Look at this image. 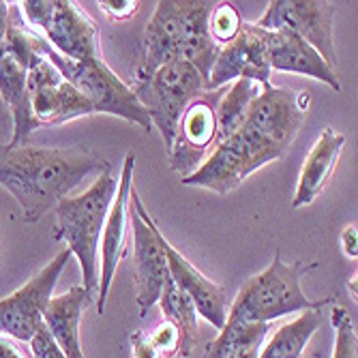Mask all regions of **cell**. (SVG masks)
I'll return each instance as SVG.
<instances>
[{"mask_svg": "<svg viewBox=\"0 0 358 358\" xmlns=\"http://www.w3.org/2000/svg\"><path fill=\"white\" fill-rule=\"evenodd\" d=\"M99 7L110 20H118V22L131 20L140 11L138 0H101Z\"/></svg>", "mask_w": 358, "mask_h": 358, "instance_id": "f1b7e54d", "label": "cell"}, {"mask_svg": "<svg viewBox=\"0 0 358 358\" xmlns=\"http://www.w3.org/2000/svg\"><path fill=\"white\" fill-rule=\"evenodd\" d=\"M313 268H317V262L307 264L299 259L294 264H285L281 253L275 251L271 266L243 283L232 307H227V320L247 324H273L287 313H303L309 309L335 305L337 296H327L322 301H309L305 296L301 279Z\"/></svg>", "mask_w": 358, "mask_h": 358, "instance_id": "3957f363", "label": "cell"}, {"mask_svg": "<svg viewBox=\"0 0 358 358\" xmlns=\"http://www.w3.org/2000/svg\"><path fill=\"white\" fill-rule=\"evenodd\" d=\"M131 227H134V259H136V296L140 317L159 303L166 281L170 279L168 259L161 247V232L148 215L136 189L131 191Z\"/></svg>", "mask_w": 358, "mask_h": 358, "instance_id": "8fae6325", "label": "cell"}, {"mask_svg": "<svg viewBox=\"0 0 358 358\" xmlns=\"http://www.w3.org/2000/svg\"><path fill=\"white\" fill-rule=\"evenodd\" d=\"M271 331V324H247V322H225V327L206 345L204 358H230L245 345L264 343Z\"/></svg>", "mask_w": 358, "mask_h": 358, "instance_id": "cb8c5ba5", "label": "cell"}, {"mask_svg": "<svg viewBox=\"0 0 358 358\" xmlns=\"http://www.w3.org/2000/svg\"><path fill=\"white\" fill-rule=\"evenodd\" d=\"M131 88L140 106L146 110L152 127H157L164 138L166 152H170L178 122L189 103L206 90V80L193 64L185 60H172L159 67L146 82Z\"/></svg>", "mask_w": 358, "mask_h": 358, "instance_id": "ba28073f", "label": "cell"}, {"mask_svg": "<svg viewBox=\"0 0 358 358\" xmlns=\"http://www.w3.org/2000/svg\"><path fill=\"white\" fill-rule=\"evenodd\" d=\"M343 146H345V136L337 134L333 127L324 129L301 168V176H299V185H296V193H294V200H292V206L303 208V206H309L315 202V198L324 191V187L329 185V180L337 168V161L341 157Z\"/></svg>", "mask_w": 358, "mask_h": 358, "instance_id": "ac0fdd59", "label": "cell"}, {"mask_svg": "<svg viewBox=\"0 0 358 358\" xmlns=\"http://www.w3.org/2000/svg\"><path fill=\"white\" fill-rule=\"evenodd\" d=\"M28 343H30L32 358H67L62 354V350L56 345V341L52 339L50 331L45 329V324L35 333V337H32Z\"/></svg>", "mask_w": 358, "mask_h": 358, "instance_id": "83f0119b", "label": "cell"}, {"mask_svg": "<svg viewBox=\"0 0 358 358\" xmlns=\"http://www.w3.org/2000/svg\"><path fill=\"white\" fill-rule=\"evenodd\" d=\"M161 247H164L170 277L174 279V283L191 299V303L198 309V315L221 331L227 322V294L223 285L210 281L204 273L195 268L180 251H176L166 241L164 234H161Z\"/></svg>", "mask_w": 358, "mask_h": 358, "instance_id": "2e32d148", "label": "cell"}, {"mask_svg": "<svg viewBox=\"0 0 358 358\" xmlns=\"http://www.w3.org/2000/svg\"><path fill=\"white\" fill-rule=\"evenodd\" d=\"M148 339L155 345V350L161 354V358H174V356H178V350H180V333L176 331L174 324H170V322L164 320L152 333H148Z\"/></svg>", "mask_w": 358, "mask_h": 358, "instance_id": "4316f807", "label": "cell"}, {"mask_svg": "<svg viewBox=\"0 0 358 358\" xmlns=\"http://www.w3.org/2000/svg\"><path fill=\"white\" fill-rule=\"evenodd\" d=\"M331 320H333V329H335V350H333V358H358L356 356V327L354 320L350 315V311L341 305H335L331 311Z\"/></svg>", "mask_w": 358, "mask_h": 358, "instance_id": "484cf974", "label": "cell"}, {"mask_svg": "<svg viewBox=\"0 0 358 358\" xmlns=\"http://www.w3.org/2000/svg\"><path fill=\"white\" fill-rule=\"evenodd\" d=\"M26 28V26H24ZM37 48L41 56H45L54 67L60 71V76L73 84L86 99L92 103L94 114H110L118 116L122 120H129L134 124H140L148 134L152 129V122L146 114V110L136 99L134 88L124 84L108 64L103 58H92V60H69L60 56L54 48L45 43L43 37L37 35Z\"/></svg>", "mask_w": 358, "mask_h": 358, "instance_id": "8992f818", "label": "cell"}, {"mask_svg": "<svg viewBox=\"0 0 358 358\" xmlns=\"http://www.w3.org/2000/svg\"><path fill=\"white\" fill-rule=\"evenodd\" d=\"M134 170H136V155L127 152L124 164L118 176V189L114 202L110 206L101 241H99V283H96V313H106V303L110 287L116 275V268L127 257V236L129 225H131V191H134Z\"/></svg>", "mask_w": 358, "mask_h": 358, "instance_id": "7c38bea8", "label": "cell"}, {"mask_svg": "<svg viewBox=\"0 0 358 358\" xmlns=\"http://www.w3.org/2000/svg\"><path fill=\"white\" fill-rule=\"evenodd\" d=\"M322 324V309L303 311L296 320L283 324L275 331L266 345H262L257 358H301L309 339Z\"/></svg>", "mask_w": 358, "mask_h": 358, "instance_id": "603a6c76", "label": "cell"}, {"mask_svg": "<svg viewBox=\"0 0 358 358\" xmlns=\"http://www.w3.org/2000/svg\"><path fill=\"white\" fill-rule=\"evenodd\" d=\"M243 24V17L232 3H215L208 15V35L219 48H223L238 35Z\"/></svg>", "mask_w": 358, "mask_h": 358, "instance_id": "d4e9b609", "label": "cell"}, {"mask_svg": "<svg viewBox=\"0 0 358 358\" xmlns=\"http://www.w3.org/2000/svg\"><path fill=\"white\" fill-rule=\"evenodd\" d=\"M69 259L71 251L62 249L50 264L28 279V283L0 301V335L26 343L35 337V333L43 327V313Z\"/></svg>", "mask_w": 358, "mask_h": 358, "instance_id": "9c48e42d", "label": "cell"}, {"mask_svg": "<svg viewBox=\"0 0 358 358\" xmlns=\"http://www.w3.org/2000/svg\"><path fill=\"white\" fill-rule=\"evenodd\" d=\"M22 24L43 37L50 48L69 60L103 58L99 28L92 17L71 0H24L17 3Z\"/></svg>", "mask_w": 358, "mask_h": 358, "instance_id": "52a82bcc", "label": "cell"}, {"mask_svg": "<svg viewBox=\"0 0 358 358\" xmlns=\"http://www.w3.org/2000/svg\"><path fill=\"white\" fill-rule=\"evenodd\" d=\"M106 172L110 161L86 148L0 146V185L17 200L26 223L54 210L86 176Z\"/></svg>", "mask_w": 358, "mask_h": 358, "instance_id": "7a4b0ae2", "label": "cell"}, {"mask_svg": "<svg viewBox=\"0 0 358 358\" xmlns=\"http://www.w3.org/2000/svg\"><path fill=\"white\" fill-rule=\"evenodd\" d=\"M341 249L350 259L358 257V230H356V225H348L341 232Z\"/></svg>", "mask_w": 358, "mask_h": 358, "instance_id": "4dcf8cb0", "label": "cell"}, {"mask_svg": "<svg viewBox=\"0 0 358 358\" xmlns=\"http://www.w3.org/2000/svg\"><path fill=\"white\" fill-rule=\"evenodd\" d=\"M11 22V9L7 3L0 0V56L5 54V39H7V28Z\"/></svg>", "mask_w": 358, "mask_h": 358, "instance_id": "1f68e13d", "label": "cell"}, {"mask_svg": "<svg viewBox=\"0 0 358 358\" xmlns=\"http://www.w3.org/2000/svg\"><path fill=\"white\" fill-rule=\"evenodd\" d=\"M337 15L335 3L320 0H273L255 22L262 30H287L309 43L329 67L337 71V52L333 39V24Z\"/></svg>", "mask_w": 358, "mask_h": 358, "instance_id": "30bf717a", "label": "cell"}, {"mask_svg": "<svg viewBox=\"0 0 358 358\" xmlns=\"http://www.w3.org/2000/svg\"><path fill=\"white\" fill-rule=\"evenodd\" d=\"M131 352H134V358H161V354L150 343L146 331L131 333Z\"/></svg>", "mask_w": 358, "mask_h": 358, "instance_id": "f546056e", "label": "cell"}, {"mask_svg": "<svg viewBox=\"0 0 358 358\" xmlns=\"http://www.w3.org/2000/svg\"><path fill=\"white\" fill-rule=\"evenodd\" d=\"M0 358H24L20 348L7 335H0Z\"/></svg>", "mask_w": 358, "mask_h": 358, "instance_id": "d6a6232c", "label": "cell"}, {"mask_svg": "<svg viewBox=\"0 0 358 358\" xmlns=\"http://www.w3.org/2000/svg\"><path fill=\"white\" fill-rule=\"evenodd\" d=\"M225 88V86H223ZM223 88L204 90L189 103L185 110L174 144L168 152L170 168L187 178L198 170L215 150L217 138V103L223 94Z\"/></svg>", "mask_w": 358, "mask_h": 358, "instance_id": "4fadbf2b", "label": "cell"}, {"mask_svg": "<svg viewBox=\"0 0 358 358\" xmlns=\"http://www.w3.org/2000/svg\"><path fill=\"white\" fill-rule=\"evenodd\" d=\"M264 39H266V58L271 64V71L275 69L285 73L307 76L329 84L335 92L341 90L337 71L329 67L327 60L301 37L292 35L287 30H273V32L264 30Z\"/></svg>", "mask_w": 358, "mask_h": 358, "instance_id": "e0dca14e", "label": "cell"}, {"mask_svg": "<svg viewBox=\"0 0 358 358\" xmlns=\"http://www.w3.org/2000/svg\"><path fill=\"white\" fill-rule=\"evenodd\" d=\"M210 0H161L144 32V50L134 86L146 82L159 67L180 60L191 39L208 35Z\"/></svg>", "mask_w": 358, "mask_h": 358, "instance_id": "5b68a950", "label": "cell"}, {"mask_svg": "<svg viewBox=\"0 0 358 358\" xmlns=\"http://www.w3.org/2000/svg\"><path fill=\"white\" fill-rule=\"evenodd\" d=\"M0 96L13 118V136L9 146L28 144V138L37 131L28 96V71L7 54L0 56Z\"/></svg>", "mask_w": 358, "mask_h": 358, "instance_id": "ffe728a7", "label": "cell"}, {"mask_svg": "<svg viewBox=\"0 0 358 358\" xmlns=\"http://www.w3.org/2000/svg\"><path fill=\"white\" fill-rule=\"evenodd\" d=\"M236 80H251L262 86L271 84V64L266 58L264 30L255 24H243L238 35L219 50L210 69L206 90L230 86Z\"/></svg>", "mask_w": 358, "mask_h": 358, "instance_id": "9a60e30c", "label": "cell"}, {"mask_svg": "<svg viewBox=\"0 0 358 358\" xmlns=\"http://www.w3.org/2000/svg\"><path fill=\"white\" fill-rule=\"evenodd\" d=\"M157 305H161L164 320L174 324L176 331L180 333L178 356L189 358L193 354V350L198 348V343H200V327H198L200 315H198V309H195L191 299L174 283L172 277L166 281L164 292H161Z\"/></svg>", "mask_w": 358, "mask_h": 358, "instance_id": "44dd1931", "label": "cell"}, {"mask_svg": "<svg viewBox=\"0 0 358 358\" xmlns=\"http://www.w3.org/2000/svg\"><path fill=\"white\" fill-rule=\"evenodd\" d=\"M262 84L251 80H236L223 88V94L217 103V138L215 148L230 138L236 129L245 122L253 101L262 92Z\"/></svg>", "mask_w": 358, "mask_h": 358, "instance_id": "7402d4cb", "label": "cell"}, {"mask_svg": "<svg viewBox=\"0 0 358 358\" xmlns=\"http://www.w3.org/2000/svg\"><path fill=\"white\" fill-rule=\"evenodd\" d=\"M92 303L94 299L82 285H73L62 296H52L43 313L45 329L50 331L52 339L67 358H84L82 343H80V324L84 311Z\"/></svg>", "mask_w": 358, "mask_h": 358, "instance_id": "d6986e66", "label": "cell"}, {"mask_svg": "<svg viewBox=\"0 0 358 358\" xmlns=\"http://www.w3.org/2000/svg\"><path fill=\"white\" fill-rule=\"evenodd\" d=\"M303 118L305 112L299 108L294 90L273 84L264 86L245 122L210 152L198 170L182 178V185L227 195L255 170L281 159L292 148Z\"/></svg>", "mask_w": 358, "mask_h": 358, "instance_id": "6da1fadb", "label": "cell"}, {"mask_svg": "<svg viewBox=\"0 0 358 358\" xmlns=\"http://www.w3.org/2000/svg\"><path fill=\"white\" fill-rule=\"evenodd\" d=\"M118 189V176L110 172L101 174L84 193L69 195L58 202L56 210V227L54 238L62 241L78 257L82 268V287L94 299L96 296V249H99L101 232L114 202Z\"/></svg>", "mask_w": 358, "mask_h": 358, "instance_id": "277c9868", "label": "cell"}, {"mask_svg": "<svg viewBox=\"0 0 358 358\" xmlns=\"http://www.w3.org/2000/svg\"><path fill=\"white\" fill-rule=\"evenodd\" d=\"M28 96L37 129L56 127L80 116L94 114L92 103L60 76L45 56H41L28 71Z\"/></svg>", "mask_w": 358, "mask_h": 358, "instance_id": "5bb4252c", "label": "cell"}, {"mask_svg": "<svg viewBox=\"0 0 358 358\" xmlns=\"http://www.w3.org/2000/svg\"><path fill=\"white\" fill-rule=\"evenodd\" d=\"M259 350H262V343H253V345H245L238 352H234L230 358H257Z\"/></svg>", "mask_w": 358, "mask_h": 358, "instance_id": "836d02e7", "label": "cell"}]
</instances>
